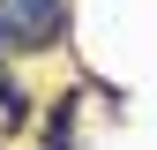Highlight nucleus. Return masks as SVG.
<instances>
[{"instance_id":"f257e3e1","label":"nucleus","mask_w":157,"mask_h":150,"mask_svg":"<svg viewBox=\"0 0 157 150\" xmlns=\"http://www.w3.org/2000/svg\"><path fill=\"white\" fill-rule=\"evenodd\" d=\"M67 30V0H0V53H45Z\"/></svg>"},{"instance_id":"f03ea898","label":"nucleus","mask_w":157,"mask_h":150,"mask_svg":"<svg viewBox=\"0 0 157 150\" xmlns=\"http://www.w3.org/2000/svg\"><path fill=\"white\" fill-rule=\"evenodd\" d=\"M30 120V98H23V83L15 75H0V128H23Z\"/></svg>"}]
</instances>
